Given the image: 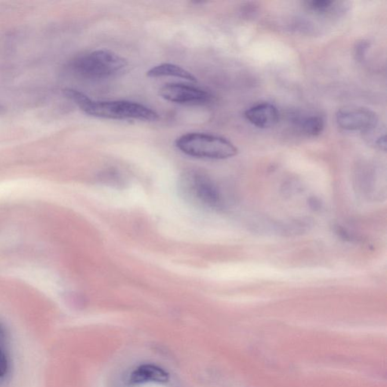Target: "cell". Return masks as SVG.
Instances as JSON below:
<instances>
[{
  "instance_id": "obj_1",
  "label": "cell",
  "mask_w": 387,
  "mask_h": 387,
  "mask_svg": "<svg viewBox=\"0 0 387 387\" xmlns=\"http://www.w3.org/2000/svg\"><path fill=\"white\" fill-rule=\"evenodd\" d=\"M64 92L65 96L79 106L83 112L92 117L142 121H155L158 118L156 111L139 103L129 101L96 102L75 89H66Z\"/></svg>"
},
{
  "instance_id": "obj_2",
  "label": "cell",
  "mask_w": 387,
  "mask_h": 387,
  "mask_svg": "<svg viewBox=\"0 0 387 387\" xmlns=\"http://www.w3.org/2000/svg\"><path fill=\"white\" fill-rule=\"evenodd\" d=\"M179 187L185 201L197 207L217 210L224 205L217 184L203 172L195 169L184 172L180 177Z\"/></svg>"
},
{
  "instance_id": "obj_3",
  "label": "cell",
  "mask_w": 387,
  "mask_h": 387,
  "mask_svg": "<svg viewBox=\"0 0 387 387\" xmlns=\"http://www.w3.org/2000/svg\"><path fill=\"white\" fill-rule=\"evenodd\" d=\"M176 146L188 156L223 160L238 154V148L225 138L202 133H190L178 138Z\"/></svg>"
},
{
  "instance_id": "obj_4",
  "label": "cell",
  "mask_w": 387,
  "mask_h": 387,
  "mask_svg": "<svg viewBox=\"0 0 387 387\" xmlns=\"http://www.w3.org/2000/svg\"><path fill=\"white\" fill-rule=\"evenodd\" d=\"M127 65V61L118 54L101 49L77 58L73 63V68L82 77L101 80L121 74Z\"/></svg>"
},
{
  "instance_id": "obj_5",
  "label": "cell",
  "mask_w": 387,
  "mask_h": 387,
  "mask_svg": "<svg viewBox=\"0 0 387 387\" xmlns=\"http://www.w3.org/2000/svg\"><path fill=\"white\" fill-rule=\"evenodd\" d=\"M337 124L347 131L365 133L379 124L378 117L372 110L361 106H346L337 111Z\"/></svg>"
},
{
  "instance_id": "obj_6",
  "label": "cell",
  "mask_w": 387,
  "mask_h": 387,
  "mask_svg": "<svg viewBox=\"0 0 387 387\" xmlns=\"http://www.w3.org/2000/svg\"><path fill=\"white\" fill-rule=\"evenodd\" d=\"M159 92L165 100L185 105H202L210 102L212 99L211 95L206 91L186 84H166Z\"/></svg>"
},
{
  "instance_id": "obj_7",
  "label": "cell",
  "mask_w": 387,
  "mask_h": 387,
  "mask_svg": "<svg viewBox=\"0 0 387 387\" xmlns=\"http://www.w3.org/2000/svg\"><path fill=\"white\" fill-rule=\"evenodd\" d=\"M245 118L253 126L261 129L272 127L279 121V111L274 104L261 102L249 107L245 111Z\"/></svg>"
},
{
  "instance_id": "obj_8",
  "label": "cell",
  "mask_w": 387,
  "mask_h": 387,
  "mask_svg": "<svg viewBox=\"0 0 387 387\" xmlns=\"http://www.w3.org/2000/svg\"><path fill=\"white\" fill-rule=\"evenodd\" d=\"M147 76L149 77H172L186 80L191 82H196L197 79L195 76L186 71L185 69L173 64H161L154 66L147 72Z\"/></svg>"
},
{
  "instance_id": "obj_9",
  "label": "cell",
  "mask_w": 387,
  "mask_h": 387,
  "mask_svg": "<svg viewBox=\"0 0 387 387\" xmlns=\"http://www.w3.org/2000/svg\"><path fill=\"white\" fill-rule=\"evenodd\" d=\"M294 121L299 129L308 136H319L325 129V120L318 114L299 116Z\"/></svg>"
},
{
  "instance_id": "obj_10",
  "label": "cell",
  "mask_w": 387,
  "mask_h": 387,
  "mask_svg": "<svg viewBox=\"0 0 387 387\" xmlns=\"http://www.w3.org/2000/svg\"><path fill=\"white\" fill-rule=\"evenodd\" d=\"M364 139L367 144L374 148L386 151L387 149V140H386V129L380 124L374 126L363 133Z\"/></svg>"
},
{
  "instance_id": "obj_11",
  "label": "cell",
  "mask_w": 387,
  "mask_h": 387,
  "mask_svg": "<svg viewBox=\"0 0 387 387\" xmlns=\"http://www.w3.org/2000/svg\"><path fill=\"white\" fill-rule=\"evenodd\" d=\"M334 2L328 0H312L306 2V6L309 10L315 13L325 14L334 8Z\"/></svg>"
},
{
  "instance_id": "obj_12",
  "label": "cell",
  "mask_w": 387,
  "mask_h": 387,
  "mask_svg": "<svg viewBox=\"0 0 387 387\" xmlns=\"http://www.w3.org/2000/svg\"><path fill=\"white\" fill-rule=\"evenodd\" d=\"M8 370V360L5 352L0 349V378H2L6 374Z\"/></svg>"
}]
</instances>
